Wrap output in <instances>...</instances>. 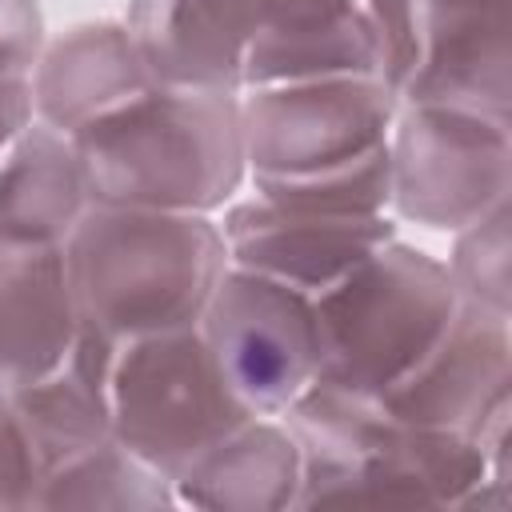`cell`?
<instances>
[{
  "label": "cell",
  "instance_id": "6da1fadb",
  "mask_svg": "<svg viewBox=\"0 0 512 512\" xmlns=\"http://www.w3.org/2000/svg\"><path fill=\"white\" fill-rule=\"evenodd\" d=\"M396 112L380 76L252 88L240 100V128L256 196L320 212H384Z\"/></svg>",
  "mask_w": 512,
  "mask_h": 512
},
{
  "label": "cell",
  "instance_id": "7a4b0ae2",
  "mask_svg": "<svg viewBox=\"0 0 512 512\" xmlns=\"http://www.w3.org/2000/svg\"><path fill=\"white\" fill-rule=\"evenodd\" d=\"M80 328L108 344L196 328L228 272L224 232L200 212L92 204L64 240Z\"/></svg>",
  "mask_w": 512,
  "mask_h": 512
},
{
  "label": "cell",
  "instance_id": "3957f363",
  "mask_svg": "<svg viewBox=\"0 0 512 512\" xmlns=\"http://www.w3.org/2000/svg\"><path fill=\"white\" fill-rule=\"evenodd\" d=\"M304 464L300 508L316 504H480L504 448L416 428L380 400L312 384L284 412Z\"/></svg>",
  "mask_w": 512,
  "mask_h": 512
},
{
  "label": "cell",
  "instance_id": "277c9868",
  "mask_svg": "<svg viewBox=\"0 0 512 512\" xmlns=\"http://www.w3.org/2000/svg\"><path fill=\"white\" fill-rule=\"evenodd\" d=\"M96 204L216 212L240 188V100L224 88L156 84L128 108L72 136Z\"/></svg>",
  "mask_w": 512,
  "mask_h": 512
},
{
  "label": "cell",
  "instance_id": "5b68a950",
  "mask_svg": "<svg viewBox=\"0 0 512 512\" xmlns=\"http://www.w3.org/2000/svg\"><path fill=\"white\" fill-rule=\"evenodd\" d=\"M460 304L448 264L400 240L384 244L344 284L312 300L320 336L316 384L384 400L444 340Z\"/></svg>",
  "mask_w": 512,
  "mask_h": 512
},
{
  "label": "cell",
  "instance_id": "8992f818",
  "mask_svg": "<svg viewBox=\"0 0 512 512\" xmlns=\"http://www.w3.org/2000/svg\"><path fill=\"white\" fill-rule=\"evenodd\" d=\"M108 416L112 440L168 484L252 420L216 372L200 328L116 344Z\"/></svg>",
  "mask_w": 512,
  "mask_h": 512
},
{
  "label": "cell",
  "instance_id": "52a82bcc",
  "mask_svg": "<svg viewBox=\"0 0 512 512\" xmlns=\"http://www.w3.org/2000/svg\"><path fill=\"white\" fill-rule=\"evenodd\" d=\"M396 108L508 120V0H368Z\"/></svg>",
  "mask_w": 512,
  "mask_h": 512
},
{
  "label": "cell",
  "instance_id": "ba28073f",
  "mask_svg": "<svg viewBox=\"0 0 512 512\" xmlns=\"http://www.w3.org/2000/svg\"><path fill=\"white\" fill-rule=\"evenodd\" d=\"M196 328L228 392L252 416H280L316 384V308L288 284L228 264Z\"/></svg>",
  "mask_w": 512,
  "mask_h": 512
},
{
  "label": "cell",
  "instance_id": "9c48e42d",
  "mask_svg": "<svg viewBox=\"0 0 512 512\" xmlns=\"http://www.w3.org/2000/svg\"><path fill=\"white\" fill-rule=\"evenodd\" d=\"M392 204L424 228H468L508 200V120L400 108L388 140Z\"/></svg>",
  "mask_w": 512,
  "mask_h": 512
},
{
  "label": "cell",
  "instance_id": "30bf717a",
  "mask_svg": "<svg viewBox=\"0 0 512 512\" xmlns=\"http://www.w3.org/2000/svg\"><path fill=\"white\" fill-rule=\"evenodd\" d=\"M356 4L360 0H132L124 24L156 84L240 92L248 52Z\"/></svg>",
  "mask_w": 512,
  "mask_h": 512
},
{
  "label": "cell",
  "instance_id": "8fae6325",
  "mask_svg": "<svg viewBox=\"0 0 512 512\" xmlns=\"http://www.w3.org/2000/svg\"><path fill=\"white\" fill-rule=\"evenodd\" d=\"M220 232L228 264L288 284L312 300L344 284L364 260L396 240L384 212H320L264 196L232 204Z\"/></svg>",
  "mask_w": 512,
  "mask_h": 512
},
{
  "label": "cell",
  "instance_id": "7c38bea8",
  "mask_svg": "<svg viewBox=\"0 0 512 512\" xmlns=\"http://www.w3.org/2000/svg\"><path fill=\"white\" fill-rule=\"evenodd\" d=\"M508 348V316L484 312L464 300L428 360L380 404L404 424L504 448Z\"/></svg>",
  "mask_w": 512,
  "mask_h": 512
},
{
  "label": "cell",
  "instance_id": "4fadbf2b",
  "mask_svg": "<svg viewBox=\"0 0 512 512\" xmlns=\"http://www.w3.org/2000/svg\"><path fill=\"white\" fill-rule=\"evenodd\" d=\"M32 108L44 124L76 136L156 88L124 20L76 24L40 48L32 68Z\"/></svg>",
  "mask_w": 512,
  "mask_h": 512
},
{
  "label": "cell",
  "instance_id": "5bb4252c",
  "mask_svg": "<svg viewBox=\"0 0 512 512\" xmlns=\"http://www.w3.org/2000/svg\"><path fill=\"white\" fill-rule=\"evenodd\" d=\"M80 336L64 248L0 240V392L52 376Z\"/></svg>",
  "mask_w": 512,
  "mask_h": 512
},
{
  "label": "cell",
  "instance_id": "9a60e30c",
  "mask_svg": "<svg viewBox=\"0 0 512 512\" xmlns=\"http://www.w3.org/2000/svg\"><path fill=\"white\" fill-rule=\"evenodd\" d=\"M76 140L52 124H28L0 156V240L64 248L92 208Z\"/></svg>",
  "mask_w": 512,
  "mask_h": 512
},
{
  "label": "cell",
  "instance_id": "2e32d148",
  "mask_svg": "<svg viewBox=\"0 0 512 512\" xmlns=\"http://www.w3.org/2000/svg\"><path fill=\"white\" fill-rule=\"evenodd\" d=\"M304 464L292 432L268 416H252L208 456H200L172 488L180 504L196 508H300Z\"/></svg>",
  "mask_w": 512,
  "mask_h": 512
},
{
  "label": "cell",
  "instance_id": "e0dca14e",
  "mask_svg": "<svg viewBox=\"0 0 512 512\" xmlns=\"http://www.w3.org/2000/svg\"><path fill=\"white\" fill-rule=\"evenodd\" d=\"M172 500L176 492L164 476H156L116 440H104L88 456L48 476L36 508H156Z\"/></svg>",
  "mask_w": 512,
  "mask_h": 512
},
{
  "label": "cell",
  "instance_id": "ac0fdd59",
  "mask_svg": "<svg viewBox=\"0 0 512 512\" xmlns=\"http://www.w3.org/2000/svg\"><path fill=\"white\" fill-rule=\"evenodd\" d=\"M448 272L460 300L508 316V204L460 228Z\"/></svg>",
  "mask_w": 512,
  "mask_h": 512
},
{
  "label": "cell",
  "instance_id": "d6986e66",
  "mask_svg": "<svg viewBox=\"0 0 512 512\" xmlns=\"http://www.w3.org/2000/svg\"><path fill=\"white\" fill-rule=\"evenodd\" d=\"M44 480L48 468L8 392H0V508H36Z\"/></svg>",
  "mask_w": 512,
  "mask_h": 512
},
{
  "label": "cell",
  "instance_id": "ffe728a7",
  "mask_svg": "<svg viewBox=\"0 0 512 512\" xmlns=\"http://www.w3.org/2000/svg\"><path fill=\"white\" fill-rule=\"evenodd\" d=\"M44 48L36 0H0V76H28Z\"/></svg>",
  "mask_w": 512,
  "mask_h": 512
},
{
  "label": "cell",
  "instance_id": "44dd1931",
  "mask_svg": "<svg viewBox=\"0 0 512 512\" xmlns=\"http://www.w3.org/2000/svg\"><path fill=\"white\" fill-rule=\"evenodd\" d=\"M32 124V80L0 76V156Z\"/></svg>",
  "mask_w": 512,
  "mask_h": 512
}]
</instances>
